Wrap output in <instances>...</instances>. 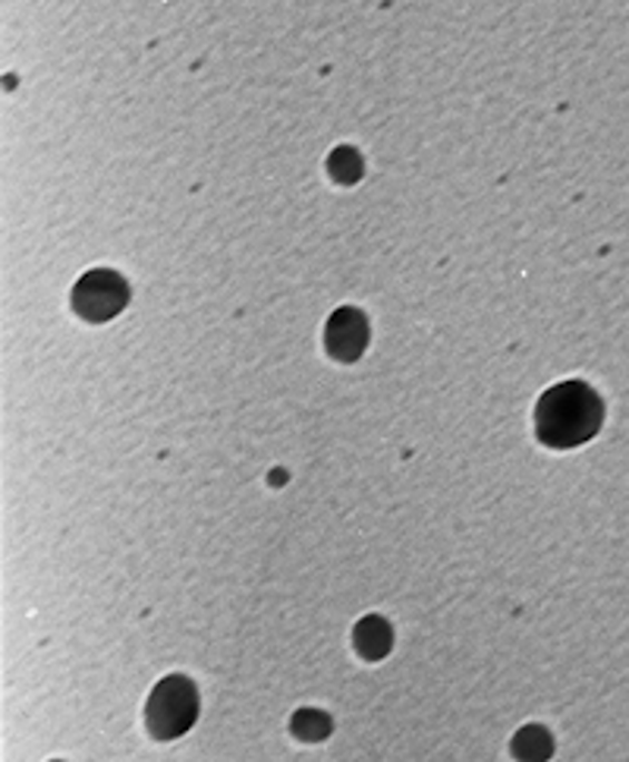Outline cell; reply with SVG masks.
Returning a JSON list of instances; mask_svg holds the SVG:
<instances>
[{"mask_svg": "<svg viewBox=\"0 0 629 762\" xmlns=\"http://www.w3.org/2000/svg\"><path fill=\"white\" fill-rule=\"evenodd\" d=\"M289 727H293V734H296L299 741L318 744V741H324V737L331 734V715H324L318 709H299V712L293 715Z\"/></svg>", "mask_w": 629, "mask_h": 762, "instance_id": "cell-7", "label": "cell"}, {"mask_svg": "<svg viewBox=\"0 0 629 762\" xmlns=\"http://www.w3.org/2000/svg\"><path fill=\"white\" fill-rule=\"evenodd\" d=\"M331 174L343 183L356 180V177H360V155L350 152V148H341V152L331 158Z\"/></svg>", "mask_w": 629, "mask_h": 762, "instance_id": "cell-8", "label": "cell"}, {"mask_svg": "<svg viewBox=\"0 0 629 762\" xmlns=\"http://www.w3.org/2000/svg\"><path fill=\"white\" fill-rule=\"evenodd\" d=\"M72 303L79 309V315H86L91 322H101L117 315L126 303V284L114 272H91L79 281V287L72 293Z\"/></svg>", "mask_w": 629, "mask_h": 762, "instance_id": "cell-3", "label": "cell"}, {"mask_svg": "<svg viewBox=\"0 0 629 762\" xmlns=\"http://www.w3.org/2000/svg\"><path fill=\"white\" fill-rule=\"evenodd\" d=\"M196 712L198 696L193 681L183 677V674H170L151 690L148 706H145V719H148V731L158 741H174V737H180V734H186L189 727L196 725Z\"/></svg>", "mask_w": 629, "mask_h": 762, "instance_id": "cell-2", "label": "cell"}, {"mask_svg": "<svg viewBox=\"0 0 629 762\" xmlns=\"http://www.w3.org/2000/svg\"><path fill=\"white\" fill-rule=\"evenodd\" d=\"M365 346V322L356 309H341L327 325V350L341 360H356Z\"/></svg>", "mask_w": 629, "mask_h": 762, "instance_id": "cell-4", "label": "cell"}, {"mask_svg": "<svg viewBox=\"0 0 629 762\" xmlns=\"http://www.w3.org/2000/svg\"><path fill=\"white\" fill-rule=\"evenodd\" d=\"M554 753V737L541 725H525L513 737V756L520 762H544Z\"/></svg>", "mask_w": 629, "mask_h": 762, "instance_id": "cell-6", "label": "cell"}, {"mask_svg": "<svg viewBox=\"0 0 629 762\" xmlns=\"http://www.w3.org/2000/svg\"><path fill=\"white\" fill-rule=\"evenodd\" d=\"M353 646H356V653H360L362 658L377 662V658H384V655L391 653V646H394V631H391V624H387L384 617H362L360 624H356V631H353Z\"/></svg>", "mask_w": 629, "mask_h": 762, "instance_id": "cell-5", "label": "cell"}, {"mask_svg": "<svg viewBox=\"0 0 629 762\" xmlns=\"http://www.w3.org/2000/svg\"><path fill=\"white\" fill-rule=\"evenodd\" d=\"M601 426V400L594 398L592 388L567 381L551 388L539 400L535 410V429L539 438L551 448H576L598 432Z\"/></svg>", "mask_w": 629, "mask_h": 762, "instance_id": "cell-1", "label": "cell"}]
</instances>
